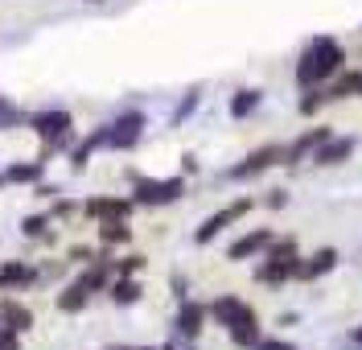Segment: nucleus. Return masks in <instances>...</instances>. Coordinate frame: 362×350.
I'll return each instance as SVG.
<instances>
[{
	"instance_id": "8",
	"label": "nucleus",
	"mask_w": 362,
	"mask_h": 350,
	"mask_svg": "<svg viewBox=\"0 0 362 350\" xmlns=\"http://www.w3.org/2000/svg\"><path fill=\"white\" fill-rule=\"evenodd\" d=\"M132 194L128 198H119V194H103V198H87L83 202V214L87 218H95V223H107V218H132Z\"/></svg>"
},
{
	"instance_id": "7",
	"label": "nucleus",
	"mask_w": 362,
	"mask_h": 350,
	"mask_svg": "<svg viewBox=\"0 0 362 350\" xmlns=\"http://www.w3.org/2000/svg\"><path fill=\"white\" fill-rule=\"evenodd\" d=\"M206 322H210V309H206L202 301H185L177 305V317H173V334H177L181 342H198L202 338Z\"/></svg>"
},
{
	"instance_id": "34",
	"label": "nucleus",
	"mask_w": 362,
	"mask_h": 350,
	"mask_svg": "<svg viewBox=\"0 0 362 350\" xmlns=\"http://www.w3.org/2000/svg\"><path fill=\"white\" fill-rule=\"evenodd\" d=\"M90 259H95L90 247H83V243H78V247H70V264H90Z\"/></svg>"
},
{
	"instance_id": "16",
	"label": "nucleus",
	"mask_w": 362,
	"mask_h": 350,
	"mask_svg": "<svg viewBox=\"0 0 362 350\" xmlns=\"http://www.w3.org/2000/svg\"><path fill=\"white\" fill-rule=\"evenodd\" d=\"M338 259H341L338 247H317L313 256H300V272H296V280H300V284H313V280H321L325 272H334Z\"/></svg>"
},
{
	"instance_id": "31",
	"label": "nucleus",
	"mask_w": 362,
	"mask_h": 350,
	"mask_svg": "<svg viewBox=\"0 0 362 350\" xmlns=\"http://www.w3.org/2000/svg\"><path fill=\"white\" fill-rule=\"evenodd\" d=\"M74 210H78V202H74V198H58V202L49 206V218H70Z\"/></svg>"
},
{
	"instance_id": "28",
	"label": "nucleus",
	"mask_w": 362,
	"mask_h": 350,
	"mask_svg": "<svg viewBox=\"0 0 362 350\" xmlns=\"http://www.w3.org/2000/svg\"><path fill=\"white\" fill-rule=\"evenodd\" d=\"M264 256H272V259H288V256H300V252H296V235H276V239H272V247L264 252Z\"/></svg>"
},
{
	"instance_id": "13",
	"label": "nucleus",
	"mask_w": 362,
	"mask_h": 350,
	"mask_svg": "<svg viewBox=\"0 0 362 350\" xmlns=\"http://www.w3.org/2000/svg\"><path fill=\"white\" fill-rule=\"evenodd\" d=\"M354 153H358V140H354V136H329L313 157H309V161H313L317 169H334V165H346Z\"/></svg>"
},
{
	"instance_id": "3",
	"label": "nucleus",
	"mask_w": 362,
	"mask_h": 350,
	"mask_svg": "<svg viewBox=\"0 0 362 350\" xmlns=\"http://www.w3.org/2000/svg\"><path fill=\"white\" fill-rule=\"evenodd\" d=\"M276 165H284V144H259V148H251L247 157L239 165H230L226 169V182H251V177H259V173H268Z\"/></svg>"
},
{
	"instance_id": "1",
	"label": "nucleus",
	"mask_w": 362,
	"mask_h": 350,
	"mask_svg": "<svg viewBox=\"0 0 362 350\" xmlns=\"http://www.w3.org/2000/svg\"><path fill=\"white\" fill-rule=\"evenodd\" d=\"M338 70H346V46L329 33H317L296 58V87H325Z\"/></svg>"
},
{
	"instance_id": "38",
	"label": "nucleus",
	"mask_w": 362,
	"mask_h": 350,
	"mask_svg": "<svg viewBox=\"0 0 362 350\" xmlns=\"http://www.w3.org/2000/svg\"><path fill=\"white\" fill-rule=\"evenodd\" d=\"M350 342H354V346H362V326H354V334H350Z\"/></svg>"
},
{
	"instance_id": "14",
	"label": "nucleus",
	"mask_w": 362,
	"mask_h": 350,
	"mask_svg": "<svg viewBox=\"0 0 362 350\" xmlns=\"http://www.w3.org/2000/svg\"><path fill=\"white\" fill-rule=\"evenodd\" d=\"M37 280H42V272H37L33 264H25V259L0 264V293H25V288H33Z\"/></svg>"
},
{
	"instance_id": "41",
	"label": "nucleus",
	"mask_w": 362,
	"mask_h": 350,
	"mask_svg": "<svg viewBox=\"0 0 362 350\" xmlns=\"http://www.w3.org/2000/svg\"><path fill=\"white\" fill-rule=\"evenodd\" d=\"M87 4H103V0H87Z\"/></svg>"
},
{
	"instance_id": "6",
	"label": "nucleus",
	"mask_w": 362,
	"mask_h": 350,
	"mask_svg": "<svg viewBox=\"0 0 362 350\" xmlns=\"http://www.w3.org/2000/svg\"><path fill=\"white\" fill-rule=\"evenodd\" d=\"M25 124H29V132L42 140V144H54L58 136L74 132V116H70L66 107H45V112H33Z\"/></svg>"
},
{
	"instance_id": "22",
	"label": "nucleus",
	"mask_w": 362,
	"mask_h": 350,
	"mask_svg": "<svg viewBox=\"0 0 362 350\" xmlns=\"http://www.w3.org/2000/svg\"><path fill=\"white\" fill-rule=\"evenodd\" d=\"M99 243L103 247H128L132 243V227H128V218H107V223H99Z\"/></svg>"
},
{
	"instance_id": "2",
	"label": "nucleus",
	"mask_w": 362,
	"mask_h": 350,
	"mask_svg": "<svg viewBox=\"0 0 362 350\" xmlns=\"http://www.w3.org/2000/svg\"><path fill=\"white\" fill-rule=\"evenodd\" d=\"M132 182V202L136 206H173L185 198V177H140V173H128Z\"/></svg>"
},
{
	"instance_id": "35",
	"label": "nucleus",
	"mask_w": 362,
	"mask_h": 350,
	"mask_svg": "<svg viewBox=\"0 0 362 350\" xmlns=\"http://www.w3.org/2000/svg\"><path fill=\"white\" fill-rule=\"evenodd\" d=\"M17 346H21V334L4 329V334H0V350H17Z\"/></svg>"
},
{
	"instance_id": "32",
	"label": "nucleus",
	"mask_w": 362,
	"mask_h": 350,
	"mask_svg": "<svg viewBox=\"0 0 362 350\" xmlns=\"http://www.w3.org/2000/svg\"><path fill=\"white\" fill-rule=\"evenodd\" d=\"M255 350H296V342H288V338H259Z\"/></svg>"
},
{
	"instance_id": "40",
	"label": "nucleus",
	"mask_w": 362,
	"mask_h": 350,
	"mask_svg": "<svg viewBox=\"0 0 362 350\" xmlns=\"http://www.w3.org/2000/svg\"><path fill=\"white\" fill-rule=\"evenodd\" d=\"M4 186H8V182H4V173H0V189H4Z\"/></svg>"
},
{
	"instance_id": "25",
	"label": "nucleus",
	"mask_w": 362,
	"mask_h": 350,
	"mask_svg": "<svg viewBox=\"0 0 362 350\" xmlns=\"http://www.w3.org/2000/svg\"><path fill=\"white\" fill-rule=\"evenodd\" d=\"M321 107H329V95H325V87H305V91H300V99H296V112H300V116H317Z\"/></svg>"
},
{
	"instance_id": "10",
	"label": "nucleus",
	"mask_w": 362,
	"mask_h": 350,
	"mask_svg": "<svg viewBox=\"0 0 362 350\" xmlns=\"http://www.w3.org/2000/svg\"><path fill=\"white\" fill-rule=\"evenodd\" d=\"M296 272H300V256H288V259H272V256H264L259 264H255V284L280 288V284L296 280Z\"/></svg>"
},
{
	"instance_id": "36",
	"label": "nucleus",
	"mask_w": 362,
	"mask_h": 350,
	"mask_svg": "<svg viewBox=\"0 0 362 350\" xmlns=\"http://www.w3.org/2000/svg\"><path fill=\"white\" fill-rule=\"evenodd\" d=\"M181 169H185V173H198V157H189V153H185V157H181Z\"/></svg>"
},
{
	"instance_id": "27",
	"label": "nucleus",
	"mask_w": 362,
	"mask_h": 350,
	"mask_svg": "<svg viewBox=\"0 0 362 350\" xmlns=\"http://www.w3.org/2000/svg\"><path fill=\"white\" fill-rule=\"evenodd\" d=\"M21 235L25 239H49V214H25Z\"/></svg>"
},
{
	"instance_id": "24",
	"label": "nucleus",
	"mask_w": 362,
	"mask_h": 350,
	"mask_svg": "<svg viewBox=\"0 0 362 350\" xmlns=\"http://www.w3.org/2000/svg\"><path fill=\"white\" fill-rule=\"evenodd\" d=\"M87 305H90V293L78 284V280H70L66 288L58 293V313H70V317H74V313H83Z\"/></svg>"
},
{
	"instance_id": "9",
	"label": "nucleus",
	"mask_w": 362,
	"mask_h": 350,
	"mask_svg": "<svg viewBox=\"0 0 362 350\" xmlns=\"http://www.w3.org/2000/svg\"><path fill=\"white\" fill-rule=\"evenodd\" d=\"M272 239H276V231H272V227H255V231L239 235V239L226 247V259H230V264H243V259L264 256V252L272 247Z\"/></svg>"
},
{
	"instance_id": "20",
	"label": "nucleus",
	"mask_w": 362,
	"mask_h": 350,
	"mask_svg": "<svg viewBox=\"0 0 362 350\" xmlns=\"http://www.w3.org/2000/svg\"><path fill=\"white\" fill-rule=\"evenodd\" d=\"M259 103H264V91L259 87H243V91H235L230 95V119H247V116H255L259 112Z\"/></svg>"
},
{
	"instance_id": "5",
	"label": "nucleus",
	"mask_w": 362,
	"mask_h": 350,
	"mask_svg": "<svg viewBox=\"0 0 362 350\" xmlns=\"http://www.w3.org/2000/svg\"><path fill=\"white\" fill-rule=\"evenodd\" d=\"M144 128H148V116H144V112H136V107L119 112V116L107 124V148H115V153L136 148V144L144 140Z\"/></svg>"
},
{
	"instance_id": "30",
	"label": "nucleus",
	"mask_w": 362,
	"mask_h": 350,
	"mask_svg": "<svg viewBox=\"0 0 362 350\" xmlns=\"http://www.w3.org/2000/svg\"><path fill=\"white\" fill-rule=\"evenodd\" d=\"M202 103V87H194V91H185V99L177 103V112H173V124H181L185 116H194V107Z\"/></svg>"
},
{
	"instance_id": "12",
	"label": "nucleus",
	"mask_w": 362,
	"mask_h": 350,
	"mask_svg": "<svg viewBox=\"0 0 362 350\" xmlns=\"http://www.w3.org/2000/svg\"><path fill=\"white\" fill-rule=\"evenodd\" d=\"M112 280H115V264H112V256H107V247H103V252H95V259L78 272V284L87 288L90 297H95V293H107V284H112Z\"/></svg>"
},
{
	"instance_id": "29",
	"label": "nucleus",
	"mask_w": 362,
	"mask_h": 350,
	"mask_svg": "<svg viewBox=\"0 0 362 350\" xmlns=\"http://www.w3.org/2000/svg\"><path fill=\"white\" fill-rule=\"evenodd\" d=\"M112 264H115V276H136V272H144V264H148V256H140V252H132V256L112 259Z\"/></svg>"
},
{
	"instance_id": "15",
	"label": "nucleus",
	"mask_w": 362,
	"mask_h": 350,
	"mask_svg": "<svg viewBox=\"0 0 362 350\" xmlns=\"http://www.w3.org/2000/svg\"><path fill=\"white\" fill-rule=\"evenodd\" d=\"M226 338H230V342H235L239 350H255V342L264 338V322H259V313H255V309L247 305V309L235 317V326L226 329Z\"/></svg>"
},
{
	"instance_id": "23",
	"label": "nucleus",
	"mask_w": 362,
	"mask_h": 350,
	"mask_svg": "<svg viewBox=\"0 0 362 350\" xmlns=\"http://www.w3.org/2000/svg\"><path fill=\"white\" fill-rule=\"evenodd\" d=\"M107 297H112L115 305H136L144 297V284L136 276H115L112 284H107Z\"/></svg>"
},
{
	"instance_id": "33",
	"label": "nucleus",
	"mask_w": 362,
	"mask_h": 350,
	"mask_svg": "<svg viewBox=\"0 0 362 350\" xmlns=\"http://www.w3.org/2000/svg\"><path fill=\"white\" fill-rule=\"evenodd\" d=\"M264 206H268V210H284V206H288V189H268Z\"/></svg>"
},
{
	"instance_id": "11",
	"label": "nucleus",
	"mask_w": 362,
	"mask_h": 350,
	"mask_svg": "<svg viewBox=\"0 0 362 350\" xmlns=\"http://www.w3.org/2000/svg\"><path fill=\"white\" fill-rule=\"evenodd\" d=\"M329 136H334V128H329V124H317V128H309V132H300L293 144H284V165L309 161V157H313V153H317V148H321Z\"/></svg>"
},
{
	"instance_id": "39",
	"label": "nucleus",
	"mask_w": 362,
	"mask_h": 350,
	"mask_svg": "<svg viewBox=\"0 0 362 350\" xmlns=\"http://www.w3.org/2000/svg\"><path fill=\"white\" fill-rule=\"evenodd\" d=\"M112 350H153V346H112Z\"/></svg>"
},
{
	"instance_id": "37",
	"label": "nucleus",
	"mask_w": 362,
	"mask_h": 350,
	"mask_svg": "<svg viewBox=\"0 0 362 350\" xmlns=\"http://www.w3.org/2000/svg\"><path fill=\"white\" fill-rule=\"evenodd\" d=\"M173 293H177V301H185V276H173Z\"/></svg>"
},
{
	"instance_id": "26",
	"label": "nucleus",
	"mask_w": 362,
	"mask_h": 350,
	"mask_svg": "<svg viewBox=\"0 0 362 350\" xmlns=\"http://www.w3.org/2000/svg\"><path fill=\"white\" fill-rule=\"evenodd\" d=\"M25 112L21 107H17V103H13V99H4V95H0V132H13V128H25Z\"/></svg>"
},
{
	"instance_id": "19",
	"label": "nucleus",
	"mask_w": 362,
	"mask_h": 350,
	"mask_svg": "<svg viewBox=\"0 0 362 350\" xmlns=\"http://www.w3.org/2000/svg\"><path fill=\"white\" fill-rule=\"evenodd\" d=\"M4 182L8 186H37V182H45V161L42 157L37 161H13L4 169Z\"/></svg>"
},
{
	"instance_id": "21",
	"label": "nucleus",
	"mask_w": 362,
	"mask_h": 350,
	"mask_svg": "<svg viewBox=\"0 0 362 350\" xmlns=\"http://www.w3.org/2000/svg\"><path fill=\"white\" fill-rule=\"evenodd\" d=\"M0 317L8 322V329H17V334H29V329H33V309L21 305V301H13V297L0 301Z\"/></svg>"
},
{
	"instance_id": "18",
	"label": "nucleus",
	"mask_w": 362,
	"mask_h": 350,
	"mask_svg": "<svg viewBox=\"0 0 362 350\" xmlns=\"http://www.w3.org/2000/svg\"><path fill=\"white\" fill-rule=\"evenodd\" d=\"M206 309H210V322H214V326L230 329V326H235V317L247 309V301H243V297H235V293H223V297H214Z\"/></svg>"
},
{
	"instance_id": "17",
	"label": "nucleus",
	"mask_w": 362,
	"mask_h": 350,
	"mask_svg": "<svg viewBox=\"0 0 362 350\" xmlns=\"http://www.w3.org/2000/svg\"><path fill=\"white\" fill-rule=\"evenodd\" d=\"M99 148H107V124H99V128H95L90 136L74 140V148L66 153V157H70V169H87L90 153H99Z\"/></svg>"
},
{
	"instance_id": "4",
	"label": "nucleus",
	"mask_w": 362,
	"mask_h": 350,
	"mask_svg": "<svg viewBox=\"0 0 362 350\" xmlns=\"http://www.w3.org/2000/svg\"><path fill=\"white\" fill-rule=\"evenodd\" d=\"M251 210H255V198H247V194H243V198H235V202H226L223 210H214V214L206 218L202 227L194 231V243H198V247L214 243V239H218V235H223L226 227H235V223H239L243 214H251Z\"/></svg>"
}]
</instances>
